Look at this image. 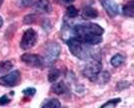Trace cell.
Here are the masks:
<instances>
[{"label": "cell", "mask_w": 134, "mask_h": 108, "mask_svg": "<svg viewBox=\"0 0 134 108\" xmlns=\"http://www.w3.org/2000/svg\"><path fill=\"white\" fill-rule=\"evenodd\" d=\"M73 34L84 44L95 46L103 41L102 35L104 34V28L97 23L86 22L73 27Z\"/></svg>", "instance_id": "6da1fadb"}, {"label": "cell", "mask_w": 134, "mask_h": 108, "mask_svg": "<svg viewBox=\"0 0 134 108\" xmlns=\"http://www.w3.org/2000/svg\"><path fill=\"white\" fill-rule=\"evenodd\" d=\"M70 52L72 53L73 56L79 58L81 60H84L88 58V52H86V44H84L83 41L79 40L76 36H71L67 41Z\"/></svg>", "instance_id": "7a4b0ae2"}, {"label": "cell", "mask_w": 134, "mask_h": 108, "mask_svg": "<svg viewBox=\"0 0 134 108\" xmlns=\"http://www.w3.org/2000/svg\"><path fill=\"white\" fill-rule=\"evenodd\" d=\"M60 52H62V47L58 42H51L46 48V55L43 58L44 65L52 67L59 59Z\"/></svg>", "instance_id": "3957f363"}, {"label": "cell", "mask_w": 134, "mask_h": 108, "mask_svg": "<svg viewBox=\"0 0 134 108\" xmlns=\"http://www.w3.org/2000/svg\"><path fill=\"white\" fill-rule=\"evenodd\" d=\"M102 71V63L99 58H94L88 63V65L83 70V75L87 77L90 81L95 82L98 74Z\"/></svg>", "instance_id": "277c9868"}, {"label": "cell", "mask_w": 134, "mask_h": 108, "mask_svg": "<svg viewBox=\"0 0 134 108\" xmlns=\"http://www.w3.org/2000/svg\"><path fill=\"white\" fill-rule=\"evenodd\" d=\"M37 41V34L34 28H28L24 31L22 40L20 41V47L22 50H29L35 46Z\"/></svg>", "instance_id": "5b68a950"}, {"label": "cell", "mask_w": 134, "mask_h": 108, "mask_svg": "<svg viewBox=\"0 0 134 108\" xmlns=\"http://www.w3.org/2000/svg\"><path fill=\"white\" fill-rule=\"evenodd\" d=\"M20 60L23 62L25 65L32 68H42L44 66L43 58L40 55L35 54H23L20 57Z\"/></svg>", "instance_id": "8992f818"}, {"label": "cell", "mask_w": 134, "mask_h": 108, "mask_svg": "<svg viewBox=\"0 0 134 108\" xmlns=\"http://www.w3.org/2000/svg\"><path fill=\"white\" fill-rule=\"evenodd\" d=\"M20 80V72L19 71H13L9 74H6L0 77V85L5 87H13L17 85Z\"/></svg>", "instance_id": "52a82bcc"}, {"label": "cell", "mask_w": 134, "mask_h": 108, "mask_svg": "<svg viewBox=\"0 0 134 108\" xmlns=\"http://www.w3.org/2000/svg\"><path fill=\"white\" fill-rule=\"evenodd\" d=\"M104 9L110 17H115L119 14V5L113 0H102L101 1Z\"/></svg>", "instance_id": "ba28073f"}, {"label": "cell", "mask_w": 134, "mask_h": 108, "mask_svg": "<svg viewBox=\"0 0 134 108\" xmlns=\"http://www.w3.org/2000/svg\"><path fill=\"white\" fill-rule=\"evenodd\" d=\"M34 7L35 10L44 13H51L53 11V5L48 0H37L35 1Z\"/></svg>", "instance_id": "9c48e42d"}, {"label": "cell", "mask_w": 134, "mask_h": 108, "mask_svg": "<svg viewBox=\"0 0 134 108\" xmlns=\"http://www.w3.org/2000/svg\"><path fill=\"white\" fill-rule=\"evenodd\" d=\"M52 90L54 91V94L63 95V94L68 93L69 90H70V88H69V86H68L64 81H60V82H58V83L54 84V86H53V88H52Z\"/></svg>", "instance_id": "30bf717a"}, {"label": "cell", "mask_w": 134, "mask_h": 108, "mask_svg": "<svg viewBox=\"0 0 134 108\" xmlns=\"http://www.w3.org/2000/svg\"><path fill=\"white\" fill-rule=\"evenodd\" d=\"M83 16L85 18H89V19H93L98 16V11L91 6H86L83 8Z\"/></svg>", "instance_id": "8fae6325"}, {"label": "cell", "mask_w": 134, "mask_h": 108, "mask_svg": "<svg viewBox=\"0 0 134 108\" xmlns=\"http://www.w3.org/2000/svg\"><path fill=\"white\" fill-rule=\"evenodd\" d=\"M123 13L128 17H133L134 16V1L130 0L128 3H126L123 6Z\"/></svg>", "instance_id": "7c38bea8"}, {"label": "cell", "mask_w": 134, "mask_h": 108, "mask_svg": "<svg viewBox=\"0 0 134 108\" xmlns=\"http://www.w3.org/2000/svg\"><path fill=\"white\" fill-rule=\"evenodd\" d=\"M41 107H51V108H59L60 107V102L55 98L47 99L41 103Z\"/></svg>", "instance_id": "4fadbf2b"}, {"label": "cell", "mask_w": 134, "mask_h": 108, "mask_svg": "<svg viewBox=\"0 0 134 108\" xmlns=\"http://www.w3.org/2000/svg\"><path fill=\"white\" fill-rule=\"evenodd\" d=\"M125 59H126L125 56H123L122 54H116L111 59V65L113 67H120L121 65L125 62Z\"/></svg>", "instance_id": "5bb4252c"}, {"label": "cell", "mask_w": 134, "mask_h": 108, "mask_svg": "<svg viewBox=\"0 0 134 108\" xmlns=\"http://www.w3.org/2000/svg\"><path fill=\"white\" fill-rule=\"evenodd\" d=\"M110 76H111V75L109 74L108 72H102V71H101L100 73L98 74V76H97L95 82H97V83H99V84H106V83L110 80Z\"/></svg>", "instance_id": "9a60e30c"}, {"label": "cell", "mask_w": 134, "mask_h": 108, "mask_svg": "<svg viewBox=\"0 0 134 108\" xmlns=\"http://www.w3.org/2000/svg\"><path fill=\"white\" fill-rule=\"evenodd\" d=\"M12 67H13V63L11 61L0 62V74H4L8 72Z\"/></svg>", "instance_id": "2e32d148"}, {"label": "cell", "mask_w": 134, "mask_h": 108, "mask_svg": "<svg viewBox=\"0 0 134 108\" xmlns=\"http://www.w3.org/2000/svg\"><path fill=\"white\" fill-rule=\"evenodd\" d=\"M60 72L58 69H54H54H52L49 71L47 78H48V81L51 82V83H54V82L60 78Z\"/></svg>", "instance_id": "e0dca14e"}, {"label": "cell", "mask_w": 134, "mask_h": 108, "mask_svg": "<svg viewBox=\"0 0 134 108\" xmlns=\"http://www.w3.org/2000/svg\"><path fill=\"white\" fill-rule=\"evenodd\" d=\"M79 15V10L73 5H70L67 8V16L69 18H76Z\"/></svg>", "instance_id": "ac0fdd59"}, {"label": "cell", "mask_w": 134, "mask_h": 108, "mask_svg": "<svg viewBox=\"0 0 134 108\" xmlns=\"http://www.w3.org/2000/svg\"><path fill=\"white\" fill-rule=\"evenodd\" d=\"M35 19H36V15H34V14H28V15H26L23 18V22L25 24H32L34 22H35Z\"/></svg>", "instance_id": "d6986e66"}, {"label": "cell", "mask_w": 134, "mask_h": 108, "mask_svg": "<svg viewBox=\"0 0 134 108\" xmlns=\"http://www.w3.org/2000/svg\"><path fill=\"white\" fill-rule=\"evenodd\" d=\"M121 102V99L120 98H116V99H112V100H110V101L106 102L105 104H103L102 105V107H107V106H110V107H115L118 103H120Z\"/></svg>", "instance_id": "ffe728a7"}, {"label": "cell", "mask_w": 134, "mask_h": 108, "mask_svg": "<svg viewBox=\"0 0 134 108\" xmlns=\"http://www.w3.org/2000/svg\"><path fill=\"white\" fill-rule=\"evenodd\" d=\"M36 0H20V4L23 7H28L34 5Z\"/></svg>", "instance_id": "44dd1931"}, {"label": "cell", "mask_w": 134, "mask_h": 108, "mask_svg": "<svg viewBox=\"0 0 134 108\" xmlns=\"http://www.w3.org/2000/svg\"><path fill=\"white\" fill-rule=\"evenodd\" d=\"M35 89L34 88H26L23 90V94L26 95V96H34L35 94Z\"/></svg>", "instance_id": "7402d4cb"}, {"label": "cell", "mask_w": 134, "mask_h": 108, "mask_svg": "<svg viewBox=\"0 0 134 108\" xmlns=\"http://www.w3.org/2000/svg\"><path fill=\"white\" fill-rule=\"evenodd\" d=\"M10 102V99L7 97V95H3L1 98H0V105H5L7 103Z\"/></svg>", "instance_id": "603a6c76"}, {"label": "cell", "mask_w": 134, "mask_h": 108, "mask_svg": "<svg viewBox=\"0 0 134 108\" xmlns=\"http://www.w3.org/2000/svg\"><path fill=\"white\" fill-rule=\"evenodd\" d=\"M64 3H72V2H74L75 0H62Z\"/></svg>", "instance_id": "cb8c5ba5"}, {"label": "cell", "mask_w": 134, "mask_h": 108, "mask_svg": "<svg viewBox=\"0 0 134 108\" xmlns=\"http://www.w3.org/2000/svg\"><path fill=\"white\" fill-rule=\"evenodd\" d=\"M2 24H3V19H2V17L0 16V27L2 26Z\"/></svg>", "instance_id": "d4e9b609"}, {"label": "cell", "mask_w": 134, "mask_h": 108, "mask_svg": "<svg viewBox=\"0 0 134 108\" xmlns=\"http://www.w3.org/2000/svg\"><path fill=\"white\" fill-rule=\"evenodd\" d=\"M3 1H4V0H0V7H1V5L3 4Z\"/></svg>", "instance_id": "484cf974"}]
</instances>
